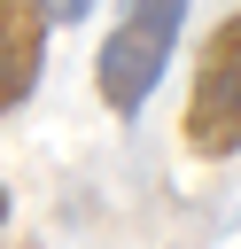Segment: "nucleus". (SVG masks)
Wrapping results in <instances>:
<instances>
[{"instance_id": "nucleus-4", "label": "nucleus", "mask_w": 241, "mask_h": 249, "mask_svg": "<svg viewBox=\"0 0 241 249\" xmlns=\"http://www.w3.org/2000/svg\"><path fill=\"white\" fill-rule=\"evenodd\" d=\"M47 8H54V16H70V23H78V16H86V8H93V0H47Z\"/></svg>"}, {"instance_id": "nucleus-1", "label": "nucleus", "mask_w": 241, "mask_h": 249, "mask_svg": "<svg viewBox=\"0 0 241 249\" xmlns=\"http://www.w3.org/2000/svg\"><path fill=\"white\" fill-rule=\"evenodd\" d=\"M187 8L194 0H117V23L101 39V54H93V86H101V101L117 117L148 109V93L171 70V47L187 31Z\"/></svg>"}, {"instance_id": "nucleus-2", "label": "nucleus", "mask_w": 241, "mask_h": 249, "mask_svg": "<svg viewBox=\"0 0 241 249\" xmlns=\"http://www.w3.org/2000/svg\"><path fill=\"white\" fill-rule=\"evenodd\" d=\"M187 156L202 163H233L241 156V8L202 39L194 54V86H187V117H179Z\"/></svg>"}, {"instance_id": "nucleus-3", "label": "nucleus", "mask_w": 241, "mask_h": 249, "mask_svg": "<svg viewBox=\"0 0 241 249\" xmlns=\"http://www.w3.org/2000/svg\"><path fill=\"white\" fill-rule=\"evenodd\" d=\"M47 39H54V8L47 0H0V117H16L39 93Z\"/></svg>"}, {"instance_id": "nucleus-5", "label": "nucleus", "mask_w": 241, "mask_h": 249, "mask_svg": "<svg viewBox=\"0 0 241 249\" xmlns=\"http://www.w3.org/2000/svg\"><path fill=\"white\" fill-rule=\"evenodd\" d=\"M0 226H8V187H0Z\"/></svg>"}]
</instances>
